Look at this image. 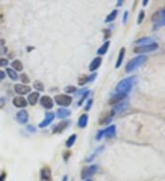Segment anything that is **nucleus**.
Listing matches in <instances>:
<instances>
[{"label": "nucleus", "mask_w": 165, "mask_h": 181, "mask_svg": "<svg viewBox=\"0 0 165 181\" xmlns=\"http://www.w3.org/2000/svg\"><path fill=\"white\" fill-rule=\"evenodd\" d=\"M136 82H137V77L136 76H129L128 78H125V79L121 80L120 82L118 83L117 87H116L118 93L128 94L131 91L133 86L135 85Z\"/></svg>", "instance_id": "1"}, {"label": "nucleus", "mask_w": 165, "mask_h": 181, "mask_svg": "<svg viewBox=\"0 0 165 181\" xmlns=\"http://www.w3.org/2000/svg\"><path fill=\"white\" fill-rule=\"evenodd\" d=\"M146 61H147V57L145 55H140V56H137V57L133 58L126 65V68H125L126 72L129 73L133 71H135L137 68L140 67L143 63H145Z\"/></svg>", "instance_id": "2"}, {"label": "nucleus", "mask_w": 165, "mask_h": 181, "mask_svg": "<svg viewBox=\"0 0 165 181\" xmlns=\"http://www.w3.org/2000/svg\"><path fill=\"white\" fill-rule=\"evenodd\" d=\"M151 20L154 22V29L165 26V8L157 11L152 16Z\"/></svg>", "instance_id": "3"}, {"label": "nucleus", "mask_w": 165, "mask_h": 181, "mask_svg": "<svg viewBox=\"0 0 165 181\" xmlns=\"http://www.w3.org/2000/svg\"><path fill=\"white\" fill-rule=\"evenodd\" d=\"M158 48H159L158 43L153 42L151 43V44L136 47L134 49V52L135 53H147V52H151V51H154L158 50Z\"/></svg>", "instance_id": "4"}, {"label": "nucleus", "mask_w": 165, "mask_h": 181, "mask_svg": "<svg viewBox=\"0 0 165 181\" xmlns=\"http://www.w3.org/2000/svg\"><path fill=\"white\" fill-rule=\"evenodd\" d=\"M54 102L60 106L68 107L71 105L72 102H73V99L72 97L67 94H58L54 97Z\"/></svg>", "instance_id": "5"}, {"label": "nucleus", "mask_w": 165, "mask_h": 181, "mask_svg": "<svg viewBox=\"0 0 165 181\" xmlns=\"http://www.w3.org/2000/svg\"><path fill=\"white\" fill-rule=\"evenodd\" d=\"M97 171H98V166H96V165H92L88 168H85L81 172V178L86 179L88 178L94 176Z\"/></svg>", "instance_id": "6"}, {"label": "nucleus", "mask_w": 165, "mask_h": 181, "mask_svg": "<svg viewBox=\"0 0 165 181\" xmlns=\"http://www.w3.org/2000/svg\"><path fill=\"white\" fill-rule=\"evenodd\" d=\"M40 179H41V181H52V169L49 167H44L41 169Z\"/></svg>", "instance_id": "7"}, {"label": "nucleus", "mask_w": 165, "mask_h": 181, "mask_svg": "<svg viewBox=\"0 0 165 181\" xmlns=\"http://www.w3.org/2000/svg\"><path fill=\"white\" fill-rule=\"evenodd\" d=\"M14 91L19 95H25V94H28L29 93L31 92V88L30 86L25 85V84L17 83L14 85Z\"/></svg>", "instance_id": "8"}, {"label": "nucleus", "mask_w": 165, "mask_h": 181, "mask_svg": "<svg viewBox=\"0 0 165 181\" xmlns=\"http://www.w3.org/2000/svg\"><path fill=\"white\" fill-rule=\"evenodd\" d=\"M54 118H55V114H53V113H52V112L46 113L44 120L42 121V122H41V123L39 124V127L44 128V127H46V126H48V125H50L53 122Z\"/></svg>", "instance_id": "9"}, {"label": "nucleus", "mask_w": 165, "mask_h": 181, "mask_svg": "<svg viewBox=\"0 0 165 181\" xmlns=\"http://www.w3.org/2000/svg\"><path fill=\"white\" fill-rule=\"evenodd\" d=\"M40 103H41V106L44 107L45 109H48V110L52 109L53 106H54V102H53V100L50 96H42L41 98V100H40Z\"/></svg>", "instance_id": "10"}, {"label": "nucleus", "mask_w": 165, "mask_h": 181, "mask_svg": "<svg viewBox=\"0 0 165 181\" xmlns=\"http://www.w3.org/2000/svg\"><path fill=\"white\" fill-rule=\"evenodd\" d=\"M13 103V105L17 108H25V107L28 105V101L22 97V96H17L13 99L12 101Z\"/></svg>", "instance_id": "11"}, {"label": "nucleus", "mask_w": 165, "mask_h": 181, "mask_svg": "<svg viewBox=\"0 0 165 181\" xmlns=\"http://www.w3.org/2000/svg\"><path fill=\"white\" fill-rule=\"evenodd\" d=\"M70 124H71V122L69 120H65V121H63V122L59 123L58 125H56V126H54L53 130H52V133L53 134H61L62 132H63L66 128L69 126Z\"/></svg>", "instance_id": "12"}, {"label": "nucleus", "mask_w": 165, "mask_h": 181, "mask_svg": "<svg viewBox=\"0 0 165 181\" xmlns=\"http://www.w3.org/2000/svg\"><path fill=\"white\" fill-rule=\"evenodd\" d=\"M16 118H17V121L19 123V124H26L29 120V114L26 110H21L19 112L17 113L16 114Z\"/></svg>", "instance_id": "13"}, {"label": "nucleus", "mask_w": 165, "mask_h": 181, "mask_svg": "<svg viewBox=\"0 0 165 181\" xmlns=\"http://www.w3.org/2000/svg\"><path fill=\"white\" fill-rule=\"evenodd\" d=\"M128 94H125V93H117L116 95H113L108 101V104L110 105H113V104H118L121 103Z\"/></svg>", "instance_id": "14"}, {"label": "nucleus", "mask_w": 165, "mask_h": 181, "mask_svg": "<svg viewBox=\"0 0 165 181\" xmlns=\"http://www.w3.org/2000/svg\"><path fill=\"white\" fill-rule=\"evenodd\" d=\"M114 115H115V114H114V113H113L112 111L107 112V113H105V114L100 117L99 123H100L101 125H107V124H109L110 122L112 121V118H113Z\"/></svg>", "instance_id": "15"}, {"label": "nucleus", "mask_w": 165, "mask_h": 181, "mask_svg": "<svg viewBox=\"0 0 165 181\" xmlns=\"http://www.w3.org/2000/svg\"><path fill=\"white\" fill-rule=\"evenodd\" d=\"M101 64H102V59H101V57L95 58V59L91 61L90 65H89V71H90V72H95V71H96L99 67L101 66Z\"/></svg>", "instance_id": "16"}, {"label": "nucleus", "mask_w": 165, "mask_h": 181, "mask_svg": "<svg viewBox=\"0 0 165 181\" xmlns=\"http://www.w3.org/2000/svg\"><path fill=\"white\" fill-rule=\"evenodd\" d=\"M127 107H128V103H126V102H121L119 104H116L115 107H114L111 111L114 113V114H119L121 112H123L124 110H126Z\"/></svg>", "instance_id": "17"}, {"label": "nucleus", "mask_w": 165, "mask_h": 181, "mask_svg": "<svg viewBox=\"0 0 165 181\" xmlns=\"http://www.w3.org/2000/svg\"><path fill=\"white\" fill-rule=\"evenodd\" d=\"M56 115L57 117L60 118V119H65V118L69 117L71 115V111L65 109V108H60L57 110V113H56Z\"/></svg>", "instance_id": "18"}, {"label": "nucleus", "mask_w": 165, "mask_h": 181, "mask_svg": "<svg viewBox=\"0 0 165 181\" xmlns=\"http://www.w3.org/2000/svg\"><path fill=\"white\" fill-rule=\"evenodd\" d=\"M40 99V93L37 92H33L28 95V102L30 105H35Z\"/></svg>", "instance_id": "19"}, {"label": "nucleus", "mask_w": 165, "mask_h": 181, "mask_svg": "<svg viewBox=\"0 0 165 181\" xmlns=\"http://www.w3.org/2000/svg\"><path fill=\"white\" fill-rule=\"evenodd\" d=\"M104 136L108 137V138H112L116 136V126L115 125H110L109 127L107 128L104 130Z\"/></svg>", "instance_id": "20"}, {"label": "nucleus", "mask_w": 165, "mask_h": 181, "mask_svg": "<svg viewBox=\"0 0 165 181\" xmlns=\"http://www.w3.org/2000/svg\"><path fill=\"white\" fill-rule=\"evenodd\" d=\"M109 45H110V41H106V42L104 43L100 48H99L98 50H97V51H96V54L99 55V56H102V55H105V54L107 52V51H108V48H109Z\"/></svg>", "instance_id": "21"}, {"label": "nucleus", "mask_w": 165, "mask_h": 181, "mask_svg": "<svg viewBox=\"0 0 165 181\" xmlns=\"http://www.w3.org/2000/svg\"><path fill=\"white\" fill-rule=\"evenodd\" d=\"M125 53H126V49L123 47V48H121L119 54H118V61H117L116 65H115V67H116L117 69H118L121 66L122 62H123V60H124V57H125Z\"/></svg>", "instance_id": "22"}, {"label": "nucleus", "mask_w": 165, "mask_h": 181, "mask_svg": "<svg viewBox=\"0 0 165 181\" xmlns=\"http://www.w3.org/2000/svg\"><path fill=\"white\" fill-rule=\"evenodd\" d=\"M88 123V115L86 114H82L79 120H78V126L81 128H85L86 127Z\"/></svg>", "instance_id": "23"}, {"label": "nucleus", "mask_w": 165, "mask_h": 181, "mask_svg": "<svg viewBox=\"0 0 165 181\" xmlns=\"http://www.w3.org/2000/svg\"><path fill=\"white\" fill-rule=\"evenodd\" d=\"M11 66L13 67V70L14 71H17V72H21L23 70V64L19 61V60H15L11 62Z\"/></svg>", "instance_id": "24"}, {"label": "nucleus", "mask_w": 165, "mask_h": 181, "mask_svg": "<svg viewBox=\"0 0 165 181\" xmlns=\"http://www.w3.org/2000/svg\"><path fill=\"white\" fill-rule=\"evenodd\" d=\"M153 42H155V41L151 38H141V39L138 40L135 43L139 46H143V45H147V44H151V43Z\"/></svg>", "instance_id": "25"}, {"label": "nucleus", "mask_w": 165, "mask_h": 181, "mask_svg": "<svg viewBox=\"0 0 165 181\" xmlns=\"http://www.w3.org/2000/svg\"><path fill=\"white\" fill-rule=\"evenodd\" d=\"M6 72H7V74H8V76L10 78L11 80H13V81L18 80L19 75H18V73H17V72H16V71H14L13 69H10V68H7V69H6Z\"/></svg>", "instance_id": "26"}, {"label": "nucleus", "mask_w": 165, "mask_h": 181, "mask_svg": "<svg viewBox=\"0 0 165 181\" xmlns=\"http://www.w3.org/2000/svg\"><path fill=\"white\" fill-rule=\"evenodd\" d=\"M76 138H77L76 135H72L71 136H69V138L66 140L65 143L66 147H68V148L72 147V146L74 145V143H75V141H76Z\"/></svg>", "instance_id": "27"}, {"label": "nucleus", "mask_w": 165, "mask_h": 181, "mask_svg": "<svg viewBox=\"0 0 165 181\" xmlns=\"http://www.w3.org/2000/svg\"><path fill=\"white\" fill-rule=\"evenodd\" d=\"M117 15H118V10H117V9L113 10L111 13H110L109 15L107 17V19H106L105 22H106V23H109V22L114 21V20L116 19V18H117Z\"/></svg>", "instance_id": "28"}, {"label": "nucleus", "mask_w": 165, "mask_h": 181, "mask_svg": "<svg viewBox=\"0 0 165 181\" xmlns=\"http://www.w3.org/2000/svg\"><path fill=\"white\" fill-rule=\"evenodd\" d=\"M103 150H104V146H99L98 148L96 150V152H95L92 156H90V157H88L87 159L85 160V161H86V162H91V161H93V159H95V158H96V157L98 155L99 153H101Z\"/></svg>", "instance_id": "29"}, {"label": "nucleus", "mask_w": 165, "mask_h": 181, "mask_svg": "<svg viewBox=\"0 0 165 181\" xmlns=\"http://www.w3.org/2000/svg\"><path fill=\"white\" fill-rule=\"evenodd\" d=\"M86 83H88V76L85 74L79 76V78H78V84L79 85L84 86L85 84H86Z\"/></svg>", "instance_id": "30"}, {"label": "nucleus", "mask_w": 165, "mask_h": 181, "mask_svg": "<svg viewBox=\"0 0 165 181\" xmlns=\"http://www.w3.org/2000/svg\"><path fill=\"white\" fill-rule=\"evenodd\" d=\"M33 87H34L36 90L40 91V92H43L44 91V85L41 82H39V81H36V82L33 83Z\"/></svg>", "instance_id": "31"}, {"label": "nucleus", "mask_w": 165, "mask_h": 181, "mask_svg": "<svg viewBox=\"0 0 165 181\" xmlns=\"http://www.w3.org/2000/svg\"><path fill=\"white\" fill-rule=\"evenodd\" d=\"M76 91H77L76 87L72 85L67 86V87H65V89H64V92L67 93H75Z\"/></svg>", "instance_id": "32"}, {"label": "nucleus", "mask_w": 165, "mask_h": 181, "mask_svg": "<svg viewBox=\"0 0 165 181\" xmlns=\"http://www.w3.org/2000/svg\"><path fill=\"white\" fill-rule=\"evenodd\" d=\"M19 78H20V81L23 83H30V79L28 77V75L26 74V73H21Z\"/></svg>", "instance_id": "33"}, {"label": "nucleus", "mask_w": 165, "mask_h": 181, "mask_svg": "<svg viewBox=\"0 0 165 181\" xmlns=\"http://www.w3.org/2000/svg\"><path fill=\"white\" fill-rule=\"evenodd\" d=\"M144 19H145V11L140 10L139 16H138V24H141Z\"/></svg>", "instance_id": "34"}, {"label": "nucleus", "mask_w": 165, "mask_h": 181, "mask_svg": "<svg viewBox=\"0 0 165 181\" xmlns=\"http://www.w3.org/2000/svg\"><path fill=\"white\" fill-rule=\"evenodd\" d=\"M90 93H91L90 91H86V92H85V93L83 94V98H82V99H81V100H80L79 102H78V104H77V105H78V106H80V105H82V104H83V102H84V101H85V99L87 98L88 95L90 94Z\"/></svg>", "instance_id": "35"}, {"label": "nucleus", "mask_w": 165, "mask_h": 181, "mask_svg": "<svg viewBox=\"0 0 165 181\" xmlns=\"http://www.w3.org/2000/svg\"><path fill=\"white\" fill-rule=\"evenodd\" d=\"M8 65V61L5 58H0V67H7Z\"/></svg>", "instance_id": "36"}, {"label": "nucleus", "mask_w": 165, "mask_h": 181, "mask_svg": "<svg viewBox=\"0 0 165 181\" xmlns=\"http://www.w3.org/2000/svg\"><path fill=\"white\" fill-rule=\"evenodd\" d=\"M93 99H89L87 101V103H86V105H85V111H89L90 110V108H91V106H92V104H93Z\"/></svg>", "instance_id": "37"}, {"label": "nucleus", "mask_w": 165, "mask_h": 181, "mask_svg": "<svg viewBox=\"0 0 165 181\" xmlns=\"http://www.w3.org/2000/svg\"><path fill=\"white\" fill-rule=\"evenodd\" d=\"M96 76H97V73H96V72H94L93 74L90 75V76L88 77V83H92V82H94V81L96 80Z\"/></svg>", "instance_id": "38"}, {"label": "nucleus", "mask_w": 165, "mask_h": 181, "mask_svg": "<svg viewBox=\"0 0 165 181\" xmlns=\"http://www.w3.org/2000/svg\"><path fill=\"white\" fill-rule=\"evenodd\" d=\"M71 155H72V152H71V151H65V152L63 153V159H64V161H68L69 157H71Z\"/></svg>", "instance_id": "39"}, {"label": "nucleus", "mask_w": 165, "mask_h": 181, "mask_svg": "<svg viewBox=\"0 0 165 181\" xmlns=\"http://www.w3.org/2000/svg\"><path fill=\"white\" fill-rule=\"evenodd\" d=\"M104 136V130H102V131H99L98 133H97V136H96V140L99 141L100 139L102 138Z\"/></svg>", "instance_id": "40"}, {"label": "nucleus", "mask_w": 165, "mask_h": 181, "mask_svg": "<svg viewBox=\"0 0 165 181\" xmlns=\"http://www.w3.org/2000/svg\"><path fill=\"white\" fill-rule=\"evenodd\" d=\"M128 16H129V12H128V11H125V13H124V16H123V19H122V21H123V23H124V24L127 22V19H128Z\"/></svg>", "instance_id": "41"}, {"label": "nucleus", "mask_w": 165, "mask_h": 181, "mask_svg": "<svg viewBox=\"0 0 165 181\" xmlns=\"http://www.w3.org/2000/svg\"><path fill=\"white\" fill-rule=\"evenodd\" d=\"M7 178V173L6 172H2L0 175V181H5Z\"/></svg>", "instance_id": "42"}, {"label": "nucleus", "mask_w": 165, "mask_h": 181, "mask_svg": "<svg viewBox=\"0 0 165 181\" xmlns=\"http://www.w3.org/2000/svg\"><path fill=\"white\" fill-rule=\"evenodd\" d=\"M5 78H6V73L3 71L0 70V82H2Z\"/></svg>", "instance_id": "43"}, {"label": "nucleus", "mask_w": 165, "mask_h": 181, "mask_svg": "<svg viewBox=\"0 0 165 181\" xmlns=\"http://www.w3.org/2000/svg\"><path fill=\"white\" fill-rule=\"evenodd\" d=\"M27 129H28L30 132H31V133H35V131H36V129L33 127L32 125H28V126H27Z\"/></svg>", "instance_id": "44"}, {"label": "nucleus", "mask_w": 165, "mask_h": 181, "mask_svg": "<svg viewBox=\"0 0 165 181\" xmlns=\"http://www.w3.org/2000/svg\"><path fill=\"white\" fill-rule=\"evenodd\" d=\"M5 43H6V41H5L4 40H0V48H1L2 46H4Z\"/></svg>", "instance_id": "45"}, {"label": "nucleus", "mask_w": 165, "mask_h": 181, "mask_svg": "<svg viewBox=\"0 0 165 181\" xmlns=\"http://www.w3.org/2000/svg\"><path fill=\"white\" fill-rule=\"evenodd\" d=\"M122 3H123V1H122V0H119V1L118 2L117 6H118V7H119V6H121V5H122Z\"/></svg>", "instance_id": "46"}, {"label": "nucleus", "mask_w": 165, "mask_h": 181, "mask_svg": "<svg viewBox=\"0 0 165 181\" xmlns=\"http://www.w3.org/2000/svg\"><path fill=\"white\" fill-rule=\"evenodd\" d=\"M62 181H68V177H67V176H64V177L63 178Z\"/></svg>", "instance_id": "47"}, {"label": "nucleus", "mask_w": 165, "mask_h": 181, "mask_svg": "<svg viewBox=\"0 0 165 181\" xmlns=\"http://www.w3.org/2000/svg\"><path fill=\"white\" fill-rule=\"evenodd\" d=\"M147 4H148V1H147V0H146V1H143V3H142L143 6H147Z\"/></svg>", "instance_id": "48"}, {"label": "nucleus", "mask_w": 165, "mask_h": 181, "mask_svg": "<svg viewBox=\"0 0 165 181\" xmlns=\"http://www.w3.org/2000/svg\"><path fill=\"white\" fill-rule=\"evenodd\" d=\"M85 181H92V180H91V179H86Z\"/></svg>", "instance_id": "49"}, {"label": "nucleus", "mask_w": 165, "mask_h": 181, "mask_svg": "<svg viewBox=\"0 0 165 181\" xmlns=\"http://www.w3.org/2000/svg\"><path fill=\"white\" fill-rule=\"evenodd\" d=\"M72 181H74V180H72Z\"/></svg>", "instance_id": "50"}]
</instances>
